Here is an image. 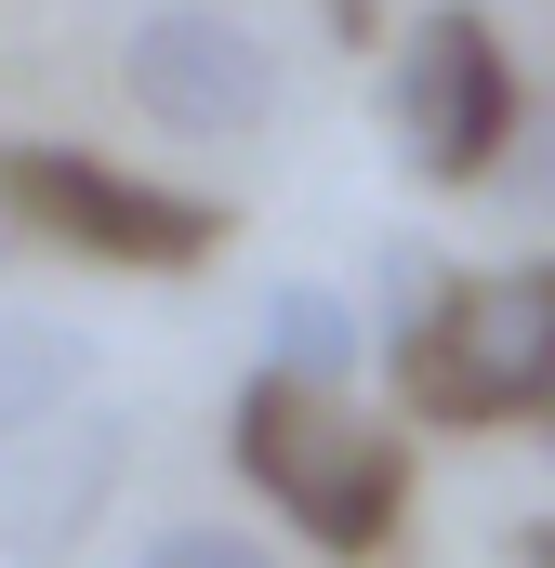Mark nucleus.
Masks as SVG:
<instances>
[{"mask_svg":"<svg viewBox=\"0 0 555 568\" xmlns=\"http://www.w3.org/2000/svg\"><path fill=\"white\" fill-rule=\"evenodd\" d=\"M225 463L278 503V529H304L317 556H384L397 516H411V436L317 397V384H278L252 371L239 410H225Z\"/></svg>","mask_w":555,"mask_h":568,"instance_id":"1","label":"nucleus"},{"mask_svg":"<svg viewBox=\"0 0 555 568\" xmlns=\"http://www.w3.org/2000/svg\"><path fill=\"white\" fill-rule=\"evenodd\" d=\"M384 371H397V410L436 424V436L555 424V252L450 278V304L384 344Z\"/></svg>","mask_w":555,"mask_h":568,"instance_id":"2","label":"nucleus"},{"mask_svg":"<svg viewBox=\"0 0 555 568\" xmlns=\"http://www.w3.org/2000/svg\"><path fill=\"white\" fill-rule=\"evenodd\" d=\"M0 225L53 239L80 265H120V278H172V265H212L239 212L199 185H145L93 145H0Z\"/></svg>","mask_w":555,"mask_h":568,"instance_id":"3","label":"nucleus"},{"mask_svg":"<svg viewBox=\"0 0 555 568\" xmlns=\"http://www.w3.org/2000/svg\"><path fill=\"white\" fill-rule=\"evenodd\" d=\"M516 106H529V80H516L503 27L476 0H423L411 40L384 53V145H397L411 185H490Z\"/></svg>","mask_w":555,"mask_h":568,"instance_id":"4","label":"nucleus"},{"mask_svg":"<svg viewBox=\"0 0 555 568\" xmlns=\"http://www.w3.org/2000/svg\"><path fill=\"white\" fill-rule=\"evenodd\" d=\"M120 93L172 145H252L278 120V53L239 13H212V0H159L133 40H120Z\"/></svg>","mask_w":555,"mask_h":568,"instance_id":"5","label":"nucleus"},{"mask_svg":"<svg viewBox=\"0 0 555 568\" xmlns=\"http://www.w3.org/2000/svg\"><path fill=\"white\" fill-rule=\"evenodd\" d=\"M120 476H133V410H80L67 397L53 424H27L0 449V556L13 568H67L107 529Z\"/></svg>","mask_w":555,"mask_h":568,"instance_id":"6","label":"nucleus"},{"mask_svg":"<svg viewBox=\"0 0 555 568\" xmlns=\"http://www.w3.org/2000/svg\"><path fill=\"white\" fill-rule=\"evenodd\" d=\"M357 357H371V317H357L331 278H278V291H265V371H278V384L344 397V384H357Z\"/></svg>","mask_w":555,"mask_h":568,"instance_id":"7","label":"nucleus"},{"mask_svg":"<svg viewBox=\"0 0 555 568\" xmlns=\"http://www.w3.org/2000/svg\"><path fill=\"white\" fill-rule=\"evenodd\" d=\"M80 371H93V344H80L67 317H0V449L27 424H53V410L80 397Z\"/></svg>","mask_w":555,"mask_h":568,"instance_id":"8","label":"nucleus"},{"mask_svg":"<svg viewBox=\"0 0 555 568\" xmlns=\"http://www.w3.org/2000/svg\"><path fill=\"white\" fill-rule=\"evenodd\" d=\"M490 185H503V212L555 225V93H529V106H516V133H503V159H490Z\"/></svg>","mask_w":555,"mask_h":568,"instance_id":"9","label":"nucleus"},{"mask_svg":"<svg viewBox=\"0 0 555 568\" xmlns=\"http://www.w3.org/2000/svg\"><path fill=\"white\" fill-rule=\"evenodd\" d=\"M371 304H384V344H397L411 317H436V304H450V265H436L423 239H384V265H371Z\"/></svg>","mask_w":555,"mask_h":568,"instance_id":"10","label":"nucleus"},{"mask_svg":"<svg viewBox=\"0 0 555 568\" xmlns=\"http://www.w3.org/2000/svg\"><path fill=\"white\" fill-rule=\"evenodd\" d=\"M133 568H278L252 529H225V516H172V529H145Z\"/></svg>","mask_w":555,"mask_h":568,"instance_id":"11","label":"nucleus"},{"mask_svg":"<svg viewBox=\"0 0 555 568\" xmlns=\"http://www.w3.org/2000/svg\"><path fill=\"white\" fill-rule=\"evenodd\" d=\"M516 568H555V516H529V529H516Z\"/></svg>","mask_w":555,"mask_h":568,"instance_id":"12","label":"nucleus"},{"mask_svg":"<svg viewBox=\"0 0 555 568\" xmlns=\"http://www.w3.org/2000/svg\"><path fill=\"white\" fill-rule=\"evenodd\" d=\"M0 252H13V225H0Z\"/></svg>","mask_w":555,"mask_h":568,"instance_id":"13","label":"nucleus"},{"mask_svg":"<svg viewBox=\"0 0 555 568\" xmlns=\"http://www.w3.org/2000/svg\"><path fill=\"white\" fill-rule=\"evenodd\" d=\"M543 449H555V424H543Z\"/></svg>","mask_w":555,"mask_h":568,"instance_id":"14","label":"nucleus"},{"mask_svg":"<svg viewBox=\"0 0 555 568\" xmlns=\"http://www.w3.org/2000/svg\"><path fill=\"white\" fill-rule=\"evenodd\" d=\"M212 13H225V0H212Z\"/></svg>","mask_w":555,"mask_h":568,"instance_id":"15","label":"nucleus"}]
</instances>
